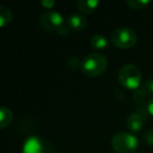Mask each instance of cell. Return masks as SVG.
<instances>
[{
  "label": "cell",
  "instance_id": "6da1fadb",
  "mask_svg": "<svg viewBox=\"0 0 153 153\" xmlns=\"http://www.w3.org/2000/svg\"><path fill=\"white\" fill-rule=\"evenodd\" d=\"M108 60L102 53H92L81 61V72L88 77H99L106 70Z\"/></svg>",
  "mask_w": 153,
  "mask_h": 153
},
{
  "label": "cell",
  "instance_id": "7a4b0ae2",
  "mask_svg": "<svg viewBox=\"0 0 153 153\" xmlns=\"http://www.w3.org/2000/svg\"><path fill=\"white\" fill-rule=\"evenodd\" d=\"M118 81L123 87L134 91L141 87V69L134 64H124L118 72Z\"/></svg>",
  "mask_w": 153,
  "mask_h": 153
},
{
  "label": "cell",
  "instance_id": "3957f363",
  "mask_svg": "<svg viewBox=\"0 0 153 153\" xmlns=\"http://www.w3.org/2000/svg\"><path fill=\"white\" fill-rule=\"evenodd\" d=\"M111 145L118 153H133L139 147V139L132 133L120 131L111 137Z\"/></svg>",
  "mask_w": 153,
  "mask_h": 153
},
{
  "label": "cell",
  "instance_id": "277c9868",
  "mask_svg": "<svg viewBox=\"0 0 153 153\" xmlns=\"http://www.w3.org/2000/svg\"><path fill=\"white\" fill-rule=\"evenodd\" d=\"M111 40L115 46L122 49L131 48L137 44V35L129 27H118L111 33Z\"/></svg>",
  "mask_w": 153,
  "mask_h": 153
},
{
  "label": "cell",
  "instance_id": "5b68a950",
  "mask_svg": "<svg viewBox=\"0 0 153 153\" xmlns=\"http://www.w3.org/2000/svg\"><path fill=\"white\" fill-rule=\"evenodd\" d=\"M39 24L42 29H47V31L59 32L66 24V21L61 13L55 12V11H48L46 13H43L40 16Z\"/></svg>",
  "mask_w": 153,
  "mask_h": 153
},
{
  "label": "cell",
  "instance_id": "8992f818",
  "mask_svg": "<svg viewBox=\"0 0 153 153\" xmlns=\"http://www.w3.org/2000/svg\"><path fill=\"white\" fill-rule=\"evenodd\" d=\"M23 153H54V150L47 139L42 137H31L24 144Z\"/></svg>",
  "mask_w": 153,
  "mask_h": 153
},
{
  "label": "cell",
  "instance_id": "52a82bcc",
  "mask_svg": "<svg viewBox=\"0 0 153 153\" xmlns=\"http://www.w3.org/2000/svg\"><path fill=\"white\" fill-rule=\"evenodd\" d=\"M66 24L73 31H82L88 26V19L81 14H72L66 19Z\"/></svg>",
  "mask_w": 153,
  "mask_h": 153
},
{
  "label": "cell",
  "instance_id": "ba28073f",
  "mask_svg": "<svg viewBox=\"0 0 153 153\" xmlns=\"http://www.w3.org/2000/svg\"><path fill=\"white\" fill-rule=\"evenodd\" d=\"M126 126L131 132H139L144 126V118L139 112H133L127 118Z\"/></svg>",
  "mask_w": 153,
  "mask_h": 153
},
{
  "label": "cell",
  "instance_id": "9c48e42d",
  "mask_svg": "<svg viewBox=\"0 0 153 153\" xmlns=\"http://www.w3.org/2000/svg\"><path fill=\"white\" fill-rule=\"evenodd\" d=\"M98 6V0H78L77 1V8L82 14H92Z\"/></svg>",
  "mask_w": 153,
  "mask_h": 153
},
{
  "label": "cell",
  "instance_id": "30bf717a",
  "mask_svg": "<svg viewBox=\"0 0 153 153\" xmlns=\"http://www.w3.org/2000/svg\"><path fill=\"white\" fill-rule=\"evenodd\" d=\"M90 44L96 50H103L108 46V40L105 36L96 34V35L92 36L91 39H90Z\"/></svg>",
  "mask_w": 153,
  "mask_h": 153
},
{
  "label": "cell",
  "instance_id": "8fae6325",
  "mask_svg": "<svg viewBox=\"0 0 153 153\" xmlns=\"http://www.w3.org/2000/svg\"><path fill=\"white\" fill-rule=\"evenodd\" d=\"M13 111L8 107H0V129H4L13 122Z\"/></svg>",
  "mask_w": 153,
  "mask_h": 153
},
{
  "label": "cell",
  "instance_id": "7c38bea8",
  "mask_svg": "<svg viewBox=\"0 0 153 153\" xmlns=\"http://www.w3.org/2000/svg\"><path fill=\"white\" fill-rule=\"evenodd\" d=\"M13 13L7 6L0 4V29L4 27L12 21Z\"/></svg>",
  "mask_w": 153,
  "mask_h": 153
},
{
  "label": "cell",
  "instance_id": "4fadbf2b",
  "mask_svg": "<svg viewBox=\"0 0 153 153\" xmlns=\"http://www.w3.org/2000/svg\"><path fill=\"white\" fill-rule=\"evenodd\" d=\"M150 3L149 0H127L126 4L132 10H143Z\"/></svg>",
  "mask_w": 153,
  "mask_h": 153
},
{
  "label": "cell",
  "instance_id": "5bb4252c",
  "mask_svg": "<svg viewBox=\"0 0 153 153\" xmlns=\"http://www.w3.org/2000/svg\"><path fill=\"white\" fill-rule=\"evenodd\" d=\"M141 90L146 96V99L149 96H153V79H149L145 81V83L141 86Z\"/></svg>",
  "mask_w": 153,
  "mask_h": 153
},
{
  "label": "cell",
  "instance_id": "9a60e30c",
  "mask_svg": "<svg viewBox=\"0 0 153 153\" xmlns=\"http://www.w3.org/2000/svg\"><path fill=\"white\" fill-rule=\"evenodd\" d=\"M67 64L70 68H76V67H81V62L79 61L78 58L76 57H69Z\"/></svg>",
  "mask_w": 153,
  "mask_h": 153
},
{
  "label": "cell",
  "instance_id": "2e32d148",
  "mask_svg": "<svg viewBox=\"0 0 153 153\" xmlns=\"http://www.w3.org/2000/svg\"><path fill=\"white\" fill-rule=\"evenodd\" d=\"M143 139L148 146H153V129H149V130L145 131Z\"/></svg>",
  "mask_w": 153,
  "mask_h": 153
},
{
  "label": "cell",
  "instance_id": "e0dca14e",
  "mask_svg": "<svg viewBox=\"0 0 153 153\" xmlns=\"http://www.w3.org/2000/svg\"><path fill=\"white\" fill-rule=\"evenodd\" d=\"M41 5L45 8H52L55 5V2L53 0H42L41 1Z\"/></svg>",
  "mask_w": 153,
  "mask_h": 153
},
{
  "label": "cell",
  "instance_id": "ac0fdd59",
  "mask_svg": "<svg viewBox=\"0 0 153 153\" xmlns=\"http://www.w3.org/2000/svg\"><path fill=\"white\" fill-rule=\"evenodd\" d=\"M147 111L149 113V115H152L153 116V96H151L147 104Z\"/></svg>",
  "mask_w": 153,
  "mask_h": 153
}]
</instances>
